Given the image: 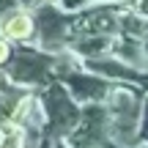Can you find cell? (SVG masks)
Here are the masks:
<instances>
[{"label": "cell", "mask_w": 148, "mask_h": 148, "mask_svg": "<svg viewBox=\"0 0 148 148\" xmlns=\"http://www.w3.org/2000/svg\"><path fill=\"white\" fill-rule=\"evenodd\" d=\"M36 25H33V16L25 14V11H14L3 19V36L11 38V41H27L33 36Z\"/></svg>", "instance_id": "cell-1"}, {"label": "cell", "mask_w": 148, "mask_h": 148, "mask_svg": "<svg viewBox=\"0 0 148 148\" xmlns=\"http://www.w3.org/2000/svg\"><path fill=\"white\" fill-rule=\"evenodd\" d=\"M8 60H11V44H8V38H0V66H3V63H8Z\"/></svg>", "instance_id": "cell-2"}]
</instances>
